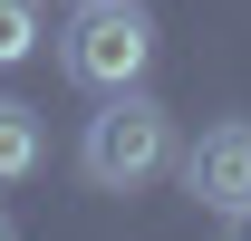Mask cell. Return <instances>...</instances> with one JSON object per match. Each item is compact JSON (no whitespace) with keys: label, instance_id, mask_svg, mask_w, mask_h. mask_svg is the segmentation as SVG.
Returning <instances> with one entry per match:
<instances>
[{"label":"cell","instance_id":"1","mask_svg":"<svg viewBox=\"0 0 251 241\" xmlns=\"http://www.w3.org/2000/svg\"><path fill=\"white\" fill-rule=\"evenodd\" d=\"M164 164H174V116H164L145 87H116L87 116V135H77V174H87L97 193H145Z\"/></svg>","mask_w":251,"mask_h":241},{"label":"cell","instance_id":"2","mask_svg":"<svg viewBox=\"0 0 251 241\" xmlns=\"http://www.w3.org/2000/svg\"><path fill=\"white\" fill-rule=\"evenodd\" d=\"M58 68L87 96L145 87V68H155V10H135V0H77V20L58 39Z\"/></svg>","mask_w":251,"mask_h":241},{"label":"cell","instance_id":"3","mask_svg":"<svg viewBox=\"0 0 251 241\" xmlns=\"http://www.w3.org/2000/svg\"><path fill=\"white\" fill-rule=\"evenodd\" d=\"M184 193L203 212H242L251 203V125H203L184 145Z\"/></svg>","mask_w":251,"mask_h":241},{"label":"cell","instance_id":"4","mask_svg":"<svg viewBox=\"0 0 251 241\" xmlns=\"http://www.w3.org/2000/svg\"><path fill=\"white\" fill-rule=\"evenodd\" d=\"M39 106H20V96H0V183H29L39 174Z\"/></svg>","mask_w":251,"mask_h":241},{"label":"cell","instance_id":"5","mask_svg":"<svg viewBox=\"0 0 251 241\" xmlns=\"http://www.w3.org/2000/svg\"><path fill=\"white\" fill-rule=\"evenodd\" d=\"M39 48V0H0V68H20Z\"/></svg>","mask_w":251,"mask_h":241},{"label":"cell","instance_id":"6","mask_svg":"<svg viewBox=\"0 0 251 241\" xmlns=\"http://www.w3.org/2000/svg\"><path fill=\"white\" fill-rule=\"evenodd\" d=\"M222 222H232V241H251V203H242V212H222Z\"/></svg>","mask_w":251,"mask_h":241},{"label":"cell","instance_id":"7","mask_svg":"<svg viewBox=\"0 0 251 241\" xmlns=\"http://www.w3.org/2000/svg\"><path fill=\"white\" fill-rule=\"evenodd\" d=\"M0 241H10V212H0Z\"/></svg>","mask_w":251,"mask_h":241}]
</instances>
